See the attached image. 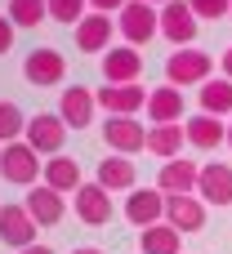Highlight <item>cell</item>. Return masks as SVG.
Returning a JSON list of instances; mask_svg holds the SVG:
<instances>
[{
    "mask_svg": "<svg viewBox=\"0 0 232 254\" xmlns=\"http://www.w3.org/2000/svg\"><path fill=\"white\" fill-rule=\"evenodd\" d=\"M0 179L13 183V188H36V179H45V161H40V152H36L27 138L0 147Z\"/></svg>",
    "mask_w": 232,
    "mask_h": 254,
    "instance_id": "1",
    "label": "cell"
},
{
    "mask_svg": "<svg viewBox=\"0 0 232 254\" xmlns=\"http://www.w3.org/2000/svg\"><path fill=\"white\" fill-rule=\"evenodd\" d=\"M116 31L125 36V45H148L152 36H161V9L156 4H148V0H130L125 9H121V18H116Z\"/></svg>",
    "mask_w": 232,
    "mask_h": 254,
    "instance_id": "2",
    "label": "cell"
},
{
    "mask_svg": "<svg viewBox=\"0 0 232 254\" xmlns=\"http://www.w3.org/2000/svg\"><path fill=\"white\" fill-rule=\"evenodd\" d=\"M210 67H215V58L206 49H174L165 58V85H179V89L183 85H206Z\"/></svg>",
    "mask_w": 232,
    "mask_h": 254,
    "instance_id": "3",
    "label": "cell"
},
{
    "mask_svg": "<svg viewBox=\"0 0 232 254\" xmlns=\"http://www.w3.org/2000/svg\"><path fill=\"white\" fill-rule=\"evenodd\" d=\"M72 210H76V219H80L85 228H107L112 214H116L112 192H107L103 183H80V192L72 196Z\"/></svg>",
    "mask_w": 232,
    "mask_h": 254,
    "instance_id": "4",
    "label": "cell"
},
{
    "mask_svg": "<svg viewBox=\"0 0 232 254\" xmlns=\"http://www.w3.org/2000/svg\"><path fill=\"white\" fill-rule=\"evenodd\" d=\"M40 156H58L63 152V143H67V121L58 116V112H36L31 121H27V134H22Z\"/></svg>",
    "mask_w": 232,
    "mask_h": 254,
    "instance_id": "5",
    "label": "cell"
},
{
    "mask_svg": "<svg viewBox=\"0 0 232 254\" xmlns=\"http://www.w3.org/2000/svg\"><path fill=\"white\" fill-rule=\"evenodd\" d=\"M197 13H192V4L188 0H170V4H161V36L179 49V45H192L197 40Z\"/></svg>",
    "mask_w": 232,
    "mask_h": 254,
    "instance_id": "6",
    "label": "cell"
},
{
    "mask_svg": "<svg viewBox=\"0 0 232 254\" xmlns=\"http://www.w3.org/2000/svg\"><path fill=\"white\" fill-rule=\"evenodd\" d=\"M143 76V54L134 45H112L103 54V80L107 85H139Z\"/></svg>",
    "mask_w": 232,
    "mask_h": 254,
    "instance_id": "7",
    "label": "cell"
},
{
    "mask_svg": "<svg viewBox=\"0 0 232 254\" xmlns=\"http://www.w3.org/2000/svg\"><path fill=\"white\" fill-rule=\"evenodd\" d=\"M103 143H107L116 156H134V152L148 147V129H143L134 116H112V121H103Z\"/></svg>",
    "mask_w": 232,
    "mask_h": 254,
    "instance_id": "8",
    "label": "cell"
},
{
    "mask_svg": "<svg viewBox=\"0 0 232 254\" xmlns=\"http://www.w3.org/2000/svg\"><path fill=\"white\" fill-rule=\"evenodd\" d=\"M197 179H201V165L188 161V156H174V161H161L156 188L165 196H197Z\"/></svg>",
    "mask_w": 232,
    "mask_h": 254,
    "instance_id": "9",
    "label": "cell"
},
{
    "mask_svg": "<svg viewBox=\"0 0 232 254\" xmlns=\"http://www.w3.org/2000/svg\"><path fill=\"white\" fill-rule=\"evenodd\" d=\"M22 76H27L36 89L63 85V76H67V58H63L58 49H31L27 63H22Z\"/></svg>",
    "mask_w": 232,
    "mask_h": 254,
    "instance_id": "10",
    "label": "cell"
},
{
    "mask_svg": "<svg viewBox=\"0 0 232 254\" xmlns=\"http://www.w3.org/2000/svg\"><path fill=\"white\" fill-rule=\"evenodd\" d=\"M125 219L143 232L152 223H165V192L161 188H143V192H130L125 196Z\"/></svg>",
    "mask_w": 232,
    "mask_h": 254,
    "instance_id": "11",
    "label": "cell"
},
{
    "mask_svg": "<svg viewBox=\"0 0 232 254\" xmlns=\"http://www.w3.org/2000/svg\"><path fill=\"white\" fill-rule=\"evenodd\" d=\"M197 196H201L206 205H215V210L232 205V165H224V161H210V165H201Z\"/></svg>",
    "mask_w": 232,
    "mask_h": 254,
    "instance_id": "12",
    "label": "cell"
},
{
    "mask_svg": "<svg viewBox=\"0 0 232 254\" xmlns=\"http://www.w3.org/2000/svg\"><path fill=\"white\" fill-rule=\"evenodd\" d=\"M22 205H27V214H31L40 228H54V223H63V214H67L63 192H54L49 183H36V188L22 196Z\"/></svg>",
    "mask_w": 232,
    "mask_h": 254,
    "instance_id": "13",
    "label": "cell"
},
{
    "mask_svg": "<svg viewBox=\"0 0 232 254\" xmlns=\"http://www.w3.org/2000/svg\"><path fill=\"white\" fill-rule=\"evenodd\" d=\"M36 219L27 214V205H4L0 210V241L4 246H13V250H27V246H36Z\"/></svg>",
    "mask_w": 232,
    "mask_h": 254,
    "instance_id": "14",
    "label": "cell"
},
{
    "mask_svg": "<svg viewBox=\"0 0 232 254\" xmlns=\"http://www.w3.org/2000/svg\"><path fill=\"white\" fill-rule=\"evenodd\" d=\"M112 36H116V22L107 13H85L76 22V49H85V54H107Z\"/></svg>",
    "mask_w": 232,
    "mask_h": 254,
    "instance_id": "15",
    "label": "cell"
},
{
    "mask_svg": "<svg viewBox=\"0 0 232 254\" xmlns=\"http://www.w3.org/2000/svg\"><path fill=\"white\" fill-rule=\"evenodd\" d=\"M183 89L179 85H156L148 89V121L152 125H179L183 121Z\"/></svg>",
    "mask_w": 232,
    "mask_h": 254,
    "instance_id": "16",
    "label": "cell"
},
{
    "mask_svg": "<svg viewBox=\"0 0 232 254\" xmlns=\"http://www.w3.org/2000/svg\"><path fill=\"white\" fill-rule=\"evenodd\" d=\"M165 223L179 232H201L206 228V201L201 196H165Z\"/></svg>",
    "mask_w": 232,
    "mask_h": 254,
    "instance_id": "17",
    "label": "cell"
},
{
    "mask_svg": "<svg viewBox=\"0 0 232 254\" xmlns=\"http://www.w3.org/2000/svg\"><path fill=\"white\" fill-rule=\"evenodd\" d=\"M94 98H98V107H107L112 116H134L139 107H148L143 85H103Z\"/></svg>",
    "mask_w": 232,
    "mask_h": 254,
    "instance_id": "18",
    "label": "cell"
},
{
    "mask_svg": "<svg viewBox=\"0 0 232 254\" xmlns=\"http://www.w3.org/2000/svg\"><path fill=\"white\" fill-rule=\"evenodd\" d=\"M94 103H98V98H94L85 85H67L63 98H58V116H63L72 129H85V125L94 121Z\"/></svg>",
    "mask_w": 232,
    "mask_h": 254,
    "instance_id": "19",
    "label": "cell"
},
{
    "mask_svg": "<svg viewBox=\"0 0 232 254\" xmlns=\"http://www.w3.org/2000/svg\"><path fill=\"white\" fill-rule=\"evenodd\" d=\"M183 134H188V143L201 147V152H215L219 143H228V125H224L219 116H206V112H197L192 121H183Z\"/></svg>",
    "mask_w": 232,
    "mask_h": 254,
    "instance_id": "20",
    "label": "cell"
},
{
    "mask_svg": "<svg viewBox=\"0 0 232 254\" xmlns=\"http://www.w3.org/2000/svg\"><path fill=\"white\" fill-rule=\"evenodd\" d=\"M134 179H139V170H134V161H130V156H103V161H98V179H94V183H103L107 192H130V188H134Z\"/></svg>",
    "mask_w": 232,
    "mask_h": 254,
    "instance_id": "21",
    "label": "cell"
},
{
    "mask_svg": "<svg viewBox=\"0 0 232 254\" xmlns=\"http://www.w3.org/2000/svg\"><path fill=\"white\" fill-rule=\"evenodd\" d=\"M40 183H49L54 192H72V196H76L85 179H80V165H76L72 156H49V161H45V179H40Z\"/></svg>",
    "mask_w": 232,
    "mask_h": 254,
    "instance_id": "22",
    "label": "cell"
},
{
    "mask_svg": "<svg viewBox=\"0 0 232 254\" xmlns=\"http://www.w3.org/2000/svg\"><path fill=\"white\" fill-rule=\"evenodd\" d=\"M183 143H188L183 125H152V129H148V152L161 156V161H174V156L183 152Z\"/></svg>",
    "mask_w": 232,
    "mask_h": 254,
    "instance_id": "23",
    "label": "cell"
},
{
    "mask_svg": "<svg viewBox=\"0 0 232 254\" xmlns=\"http://www.w3.org/2000/svg\"><path fill=\"white\" fill-rule=\"evenodd\" d=\"M197 98H201V112H206V116H232V80L228 76L206 80V85L197 89Z\"/></svg>",
    "mask_w": 232,
    "mask_h": 254,
    "instance_id": "24",
    "label": "cell"
},
{
    "mask_svg": "<svg viewBox=\"0 0 232 254\" xmlns=\"http://www.w3.org/2000/svg\"><path fill=\"white\" fill-rule=\"evenodd\" d=\"M179 228H170V223H152V228H143L139 232V246H143V254H183L179 250Z\"/></svg>",
    "mask_w": 232,
    "mask_h": 254,
    "instance_id": "25",
    "label": "cell"
},
{
    "mask_svg": "<svg viewBox=\"0 0 232 254\" xmlns=\"http://www.w3.org/2000/svg\"><path fill=\"white\" fill-rule=\"evenodd\" d=\"M49 18V0H9V22L13 27H40Z\"/></svg>",
    "mask_w": 232,
    "mask_h": 254,
    "instance_id": "26",
    "label": "cell"
},
{
    "mask_svg": "<svg viewBox=\"0 0 232 254\" xmlns=\"http://www.w3.org/2000/svg\"><path fill=\"white\" fill-rule=\"evenodd\" d=\"M27 121H31V116H22V112H18V103H0V147H9V143H22V134H27Z\"/></svg>",
    "mask_w": 232,
    "mask_h": 254,
    "instance_id": "27",
    "label": "cell"
},
{
    "mask_svg": "<svg viewBox=\"0 0 232 254\" xmlns=\"http://www.w3.org/2000/svg\"><path fill=\"white\" fill-rule=\"evenodd\" d=\"M85 9H89V0H49V18L54 22H80L85 18Z\"/></svg>",
    "mask_w": 232,
    "mask_h": 254,
    "instance_id": "28",
    "label": "cell"
},
{
    "mask_svg": "<svg viewBox=\"0 0 232 254\" xmlns=\"http://www.w3.org/2000/svg\"><path fill=\"white\" fill-rule=\"evenodd\" d=\"M188 4H192L197 18H210V22L224 18V13H232V0H188Z\"/></svg>",
    "mask_w": 232,
    "mask_h": 254,
    "instance_id": "29",
    "label": "cell"
},
{
    "mask_svg": "<svg viewBox=\"0 0 232 254\" xmlns=\"http://www.w3.org/2000/svg\"><path fill=\"white\" fill-rule=\"evenodd\" d=\"M9 49H13V22H9V18L0 13V58H4Z\"/></svg>",
    "mask_w": 232,
    "mask_h": 254,
    "instance_id": "30",
    "label": "cell"
},
{
    "mask_svg": "<svg viewBox=\"0 0 232 254\" xmlns=\"http://www.w3.org/2000/svg\"><path fill=\"white\" fill-rule=\"evenodd\" d=\"M125 4H130V0H89V9H94V13H121Z\"/></svg>",
    "mask_w": 232,
    "mask_h": 254,
    "instance_id": "31",
    "label": "cell"
},
{
    "mask_svg": "<svg viewBox=\"0 0 232 254\" xmlns=\"http://www.w3.org/2000/svg\"><path fill=\"white\" fill-rule=\"evenodd\" d=\"M224 76L232 80V49H224Z\"/></svg>",
    "mask_w": 232,
    "mask_h": 254,
    "instance_id": "32",
    "label": "cell"
},
{
    "mask_svg": "<svg viewBox=\"0 0 232 254\" xmlns=\"http://www.w3.org/2000/svg\"><path fill=\"white\" fill-rule=\"evenodd\" d=\"M18 254H54L49 246H27V250H18Z\"/></svg>",
    "mask_w": 232,
    "mask_h": 254,
    "instance_id": "33",
    "label": "cell"
},
{
    "mask_svg": "<svg viewBox=\"0 0 232 254\" xmlns=\"http://www.w3.org/2000/svg\"><path fill=\"white\" fill-rule=\"evenodd\" d=\"M72 254H103V250H94V246H80V250H72Z\"/></svg>",
    "mask_w": 232,
    "mask_h": 254,
    "instance_id": "34",
    "label": "cell"
},
{
    "mask_svg": "<svg viewBox=\"0 0 232 254\" xmlns=\"http://www.w3.org/2000/svg\"><path fill=\"white\" fill-rule=\"evenodd\" d=\"M228 147H232V121H228Z\"/></svg>",
    "mask_w": 232,
    "mask_h": 254,
    "instance_id": "35",
    "label": "cell"
},
{
    "mask_svg": "<svg viewBox=\"0 0 232 254\" xmlns=\"http://www.w3.org/2000/svg\"><path fill=\"white\" fill-rule=\"evenodd\" d=\"M148 4H170V0H148Z\"/></svg>",
    "mask_w": 232,
    "mask_h": 254,
    "instance_id": "36",
    "label": "cell"
},
{
    "mask_svg": "<svg viewBox=\"0 0 232 254\" xmlns=\"http://www.w3.org/2000/svg\"><path fill=\"white\" fill-rule=\"evenodd\" d=\"M0 210H4V205H0Z\"/></svg>",
    "mask_w": 232,
    "mask_h": 254,
    "instance_id": "37",
    "label": "cell"
}]
</instances>
